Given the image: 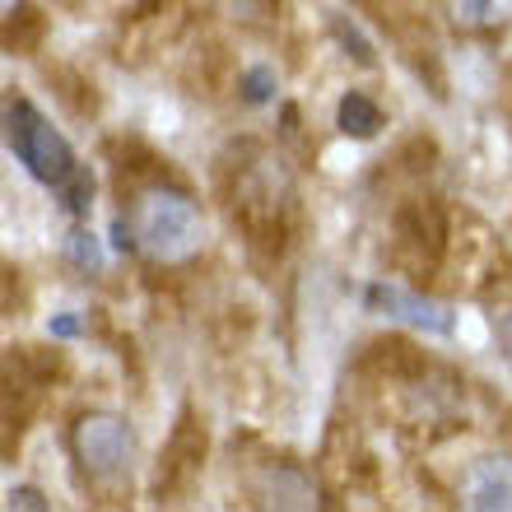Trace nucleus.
Segmentation results:
<instances>
[{
	"instance_id": "nucleus-17",
	"label": "nucleus",
	"mask_w": 512,
	"mask_h": 512,
	"mask_svg": "<svg viewBox=\"0 0 512 512\" xmlns=\"http://www.w3.org/2000/svg\"><path fill=\"white\" fill-rule=\"evenodd\" d=\"M52 336H80V322H75V317H56Z\"/></svg>"
},
{
	"instance_id": "nucleus-3",
	"label": "nucleus",
	"mask_w": 512,
	"mask_h": 512,
	"mask_svg": "<svg viewBox=\"0 0 512 512\" xmlns=\"http://www.w3.org/2000/svg\"><path fill=\"white\" fill-rule=\"evenodd\" d=\"M5 145H10L14 159L24 163L38 182H47V187H61V182L80 168L66 145V135L56 131L28 98H14L10 108H5Z\"/></svg>"
},
{
	"instance_id": "nucleus-18",
	"label": "nucleus",
	"mask_w": 512,
	"mask_h": 512,
	"mask_svg": "<svg viewBox=\"0 0 512 512\" xmlns=\"http://www.w3.org/2000/svg\"><path fill=\"white\" fill-rule=\"evenodd\" d=\"M19 5H24V0H0V14H5V24H14V19H19Z\"/></svg>"
},
{
	"instance_id": "nucleus-4",
	"label": "nucleus",
	"mask_w": 512,
	"mask_h": 512,
	"mask_svg": "<svg viewBox=\"0 0 512 512\" xmlns=\"http://www.w3.org/2000/svg\"><path fill=\"white\" fill-rule=\"evenodd\" d=\"M70 447H75L84 480H94V485H122L131 475L135 438L122 415H80V424L70 433Z\"/></svg>"
},
{
	"instance_id": "nucleus-15",
	"label": "nucleus",
	"mask_w": 512,
	"mask_h": 512,
	"mask_svg": "<svg viewBox=\"0 0 512 512\" xmlns=\"http://www.w3.org/2000/svg\"><path fill=\"white\" fill-rule=\"evenodd\" d=\"M10 508H47L38 489H10Z\"/></svg>"
},
{
	"instance_id": "nucleus-7",
	"label": "nucleus",
	"mask_w": 512,
	"mask_h": 512,
	"mask_svg": "<svg viewBox=\"0 0 512 512\" xmlns=\"http://www.w3.org/2000/svg\"><path fill=\"white\" fill-rule=\"evenodd\" d=\"M443 252V219L433 205H410L396 219V256L415 270H433Z\"/></svg>"
},
{
	"instance_id": "nucleus-12",
	"label": "nucleus",
	"mask_w": 512,
	"mask_h": 512,
	"mask_svg": "<svg viewBox=\"0 0 512 512\" xmlns=\"http://www.w3.org/2000/svg\"><path fill=\"white\" fill-rule=\"evenodd\" d=\"M70 261L84 270H98V261H103V252H98L94 233H70Z\"/></svg>"
},
{
	"instance_id": "nucleus-13",
	"label": "nucleus",
	"mask_w": 512,
	"mask_h": 512,
	"mask_svg": "<svg viewBox=\"0 0 512 512\" xmlns=\"http://www.w3.org/2000/svg\"><path fill=\"white\" fill-rule=\"evenodd\" d=\"M247 89H243V94H247V103H266V98H270V89H275V75H270V70L266 66H256V70H247Z\"/></svg>"
},
{
	"instance_id": "nucleus-14",
	"label": "nucleus",
	"mask_w": 512,
	"mask_h": 512,
	"mask_svg": "<svg viewBox=\"0 0 512 512\" xmlns=\"http://www.w3.org/2000/svg\"><path fill=\"white\" fill-rule=\"evenodd\" d=\"M233 14H243V19H261V14H270V5L275 0H224Z\"/></svg>"
},
{
	"instance_id": "nucleus-1",
	"label": "nucleus",
	"mask_w": 512,
	"mask_h": 512,
	"mask_svg": "<svg viewBox=\"0 0 512 512\" xmlns=\"http://www.w3.org/2000/svg\"><path fill=\"white\" fill-rule=\"evenodd\" d=\"M131 243L154 261V266H187L205 243L201 210L187 191L173 187H145L131 201Z\"/></svg>"
},
{
	"instance_id": "nucleus-11",
	"label": "nucleus",
	"mask_w": 512,
	"mask_h": 512,
	"mask_svg": "<svg viewBox=\"0 0 512 512\" xmlns=\"http://www.w3.org/2000/svg\"><path fill=\"white\" fill-rule=\"evenodd\" d=\"M56 191H61V201H66L70 215H89V205H94V177L84 173V168H75Z\"/></svg>"
},
{
	"instance_id": "nucleus-5",
	"label": "nucleus",
	"mask_w": 512,
	"mask_h": 512,
	"mask_svg": "<svg viewBox=\"0 0 512 512\" xmlns=\"http://www.w3.org/2000/svg\"><path fill=\"white\" fill-rule=\"evenodd\" d=\"M201 461H205V429L196 419H182L159 461V499L177 503V494H187L191 480L201 475Z\"/></svg>"
},
{
	"instance_id": "nucleus-10",
	"label": "nucleus",
	"mask_w": 512,
	"mask_h": 512,
	"mask_svg": "<svg viewBox=\"0 0 512 512\" xmlns=\"http://www.w3.org/2000/svg\"><path fill=\"white\" fill-rule=\"evenodd\" d=\"M336 126L345 135H354V140H373L378 126H382V108L368 94H354L350 89V94L340 98V108H336Z\"/></svg>"
},
{
	"instance_id": "nucleus-2",
	"label": "nucleus",
	"mask_w": 512,
	"mask_h": 512,
	"mask_svg": "<svg viewBox=\"0 0 512 512\" xmlns=\"http://www.w3.org/2000/svg\"><path fill=\"white\" fill-rule=\"evenodd\" d=\"M233 219L243 224V233L256 247H275L280 252L284 233H289V210H294V187L280 159H256L238 173L233 187Z\"/></svg>"
},
{
	"instance_id": "nucleus-9",
	"label": "nucleus",
	"mask_w": 512,
	"mask_h": 512,
	"mask_svg": "<svg viewBox=\"0 0 512 512\" xmlns=\"http://www.w3.org/2000/svg\"><path fill=\"white\" fill-rule=\"evenodd\" d=\"M452 24L466 33H489V28L512 24V0H443Z\"/></svg>"
},
{
	"instance_id": "nucleus-8",
	"label": "nucleus",
	"mask_w": 512,
	"mask_h": 512,
	"mask_svg": "<svg viewBox=\"0 0 512 512\" xmlns=\"http://www.w3.org/2000/svg\"><path fill=\"white\" fill-rule=\"evenodd\" d=\"M461 508L512 512V457H480L461 475Z\"/></svg>"
},
{
	"instance_id": "nucleus-16",
	"label": "nucleus",
	"mask_w": 512,
	"mask_h": 512,
	"mask_svg": "<svg viewBox=\"0 0 512 512\" xmlns=\"http://www.w3.org/2000/svg\"><path fill=\"white\" fill-rule=\"evenodd\" d=\"M494 331H499V345H503V354H508V364H512V312H508V317H499V326H494Z\"/></svg>"
},
{
	"instance_id": "nucleus-6",
	"label": "nucleus",
	"mask_w": 512,
	"mask_h": 512,
	"mask_svg": "<svg viewBox=\"0 0 512 512\" xmlns=\"http://www.w3.org/2000/svg\"><path fill=\"white\" fill-rule=\"evenodd\" d=\"M368 308L387 312L396 322H410L419 331H429V336H447L452 331V312L443 303H433V298L415 294V289H401V284H373L368 289Z\"/></svg>"
}]
</instances>
